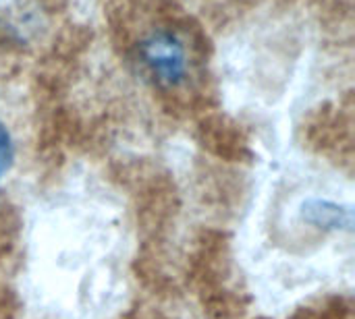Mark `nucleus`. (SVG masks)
Here are the masks:
<instances>
[{
	"label": "nucleus",
	"mask_w": 355,
	"mask_h": 319,
	"mask_svg": "<svg viewBox=\"0 0 355 319\" xmlns=\"http://www.w3.org/2000/svg\"><path fill=\"white\" fill-rule=\"evenodd\" d=\"M0 319H6V309L2 305H0Z\"/></svg>",
	"instance_id": "20e7f679"
},
{
	"label": "nucleus",
	"mask_w": 355,
	"mask_h": 319,
	"mask_svg": "<svg viewBox=\"0 0 355 319\" xmlns=\"http://www.w3.org/2000/svg\"><path fill=\"white\" fill-rule=\"evenodd\" d=\"M42 29V15L31 0H0V33L17 44L29 42Z\"/></svg>",
	"instance_id": "f03ea898"
},
{
	"label": "nucleus",
	"mask_w": 355,
	"mask_h": 319,
	"mask_svg": "<svg viewBox=\"0 0 355 319\" xmlns=\"http://www.w3.org/2000/svg\"><path fill=\"white\" fill-rule=\"evenodd\" d=\"M15 162V139L6 122L0 118V183Z\"/></svg>",
	"instance_id": "7ed1b4c3"
},
{
	"label": "nucleus",
	"mask_w": 355,
	"mask_h": 319,
	"mask_svg": "<svg viewBox=\"0 0 355 319\" xmlns=\"http://www.w3.org/2000/svg\"><path fill=\"white\" fill-rule=\"evenodd\" d=\"M135 60L144 77L162 91H175L189 81L191 50L185 37L171 27H154L139 37Z\"/></svg>",
	"instance_id": "f257e3e1"
}]
</instances>
